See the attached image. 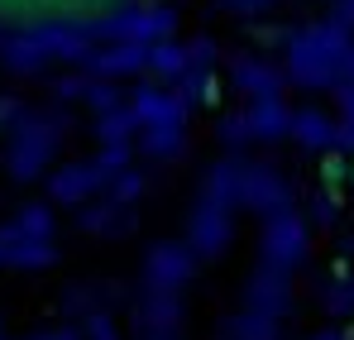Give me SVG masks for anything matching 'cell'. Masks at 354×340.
Listing matches in <instances>:
<instances>
[{
  "label": "cell",
  "instance_id": "obj_1",
  "mask_svg": "<svg viewBox=\"0 0 354 340\" xmlns=\"http://www.w3.org/2000/svg\"><path fill=\"white\" fill-rule=\"evenodd\" d=\"M129 0H0L5 34H67L115 19Z\"/></svg>",
  "mask_w": 354,
  "mask_h": 340
}]
</instances>
